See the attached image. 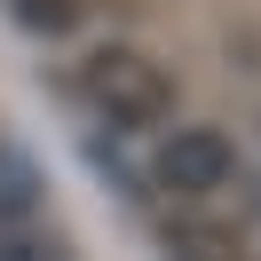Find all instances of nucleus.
<instances>
[{
    "label": "nucleus",
    "instance_id": "f257e3e1",
    "mask_svg": "<svg viewBox=\"0 0 261 261\" xmlns=\"http://www.w3.org/2000/svg\"><path fill=\"white\" fill-rule=\"evenodd\" d=\"M71 103L111 135H150L174 119V80L143 48H95L71 64Z\"/></svg>",
    "mask_w": 261,
    "mask_h": 261
},
{
    "label": "nucleus",
    "instance_id": "f03ea898",
    "mask_svg": "<svg viewBox=\"0 0 261 261\" xmlns=\"http://www.w3.org/2000/svg\"><path fill=\"white\" fill-rule=\"evenodd\" d=\"M150 182H159L174 206H214V198L238 182V150L214 127H174L159 143V159H150Z\"/></svg>",
    "mask_w": 261,
    "mask_h": 261
},
{
    "label": "nucleus",
    "instance_id": "7ed1b4c3",
    "mask_svg": "<svg viewBox=\"0 0 261 261\" xmlns=\"http://www.w3.org/2000/svg\"><path fill=\"white\" fill-rule=\"evenodd\" d=\"M166 261H245V229L206 206H182L166 222Z\"/></svg>",
    "mask_w": 261,
    "mask_h": 261
},
{
    "label": "nucleus",
    "instance_id": "20e7f679",
    "mask_svg": "<svg viewBox=\"0 0 261 261\" xmlns=\"http://www.w3.org/2000/svg\"><path fill=\"white\" fill-rule=\"evenodd\" d=\"M8 16L24 32H71L80 24V0H8Z\"/></svg>",
    "mask_w": 261,
    "mask_h": 261
}]
</instances>
